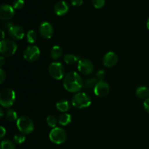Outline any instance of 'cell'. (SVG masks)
Segmentation results:
<instances>
[{
	"label": "cell",
	"instance_id": "obj_34",
	"mask_svg": "<svg viewBox=\"0 0 149 149\" xmlns=\"http://www.w3.org/2000/svg\"><path fill=\"white\" fill-rule=\"evenodd\" d=\"M4 63H5V59H4V57L1 55L0 57V65H1V67H2L4 65Z\"/></svg>",
	"mask_w": 149,
	"mask_h": 149
},
{
	"label": "cell",
	"instance_id": "obj_7",
	"mask_svg": "<svg viewBox=\"0 0 149 149\" xmlns=\"http://www.w3.org/2000/svg\"><path fill=\"white\" fill-rule=\"evenodd\" d=\"M49 74L54 79L61 80L65 75V68L63 65L59 62H53L49 65Z\"/></svg>",
	"mask_w": 149,
	"mask_h": 149
},
{
	"label": "cell",
	"instance_id": "obj_9",
	"mask_svg": "<svg viewBox=\"0 0 149 149\" xmlns=\"http://www.w3.org/2000/svg\"><path fill=\"white\" fill-rule=\"evenodd\" d=\"M77 68L81 74L89 75L93 73L94 70V65L90 60L80 59L78 62Z\"/></svg>",
	"mask_w": 149,
	"mask_h": 149
},
{
	"label": "cell",
	"instance_id": "obj_22",
	"mask_svg": "<svg viewBox=\"0 0 149 149\" xmlns=\"http://www.w3.org/2000/svg\"><path fill=\"white\" fill-rule=\"evenodd\" d=\"M0 149H15V143L10 139H4L1 142Z\"/></svg>",
	"mask_w": 149,
	"mask_h": 149
},
{
	"label": "cell",
	"instance_id": "obj_27",
	"mask_svg": "<svg viewBox=\"0 0 149 149\" xmlns=\"http://www.w3.org/2000/svg\"><path fill=\"white\" fill-rule=\"evenodd\" d=\"M24 0H14L13 3V7L15 10H21L24 7Z\"/></svg>",
	"mask_w": 149,
	"mask_h": 149
},
{
	"label": "cell",
	"instance_id": "obj_16",
	"mask_svg": "<svg viewBox=\"0 0 149 149\" xmlns=\"http://www.w3.org/2000/svg\"><path fill=\"white\" fill-rule=\"evenodd\" d=\"M136 95L139 98L147 99L149 97V89L146 86H141L136 90Z\"/></svg>",
	"mask_w": 149,
	"mask_h": 149
},
{
	"label": "cell",
	"instance_id": "obj_26",
	"mask_svg": "<svg viewBox=\"0 0 149 149\" xmlns=\"http://www.w3.org/2000/svg\"><path fill=\"white\" fill-rule=\"evenodd\" d=\"M25 141H26V137L23 133L16 134V135H15L14 138H13V142L15 144H17V145L22 144L23 143L25 142Z\"/></svg>",
	"mask_w": 149,
	"mask_h": 149
},
{
	"label": "cell",
	"instance_id": "obj_18",
	"mask_svg": "<svg viewBox=\"0 0 149 149\" xmlns=\"http://www.w3.org/2000/svg\"><path fill=\"white\" fill-rule=\"evenodd\" d=\"M63 55V49L58 45H55L51 49L50 51V56L52 59L58 60L61 58Z\"/></svg>",
	"mask_w": 149,
	"mask_h": 149
},
{
	"label": "cell",
	"instance_id": "obj_35",
	"mask_svg": "<svg viewBox=\"0 0 149 149\" xmlns=\"http://www.w3.org/2000/svg\"><path fill=\"white\" fill-rule=\"evenodd\" d=\"M0 116H1V118H3V116H4V111H3L2 109H0Z\"/></svg>",
	"mask_w": 149,
	"mask_h": 149
},
{
	"label": "cell",
	"instance_id": "obj_8",
	"mask_svg": "<svg viewBox=\"0 0 149 149\" xmlns=\"http://www.w3.org/2000/svg\"><path fill=\"white\" fill-rule=\"evenodd\" d=\"M40 56V50L37 46H29L23 52V58L28 62H34Z\"/></svg>",
	"mask_w": 149,
	"mask_h": 149
},
{
	"label": "cell",
	"instance_id": "obj_24",
	"mask_svg": "<svg viewBox=\"0 0 149 149\" xmlns=\"http://www.w3.org/2000/svg\"><path fill=\"white\" fill-rule=\"evenodd\" d=\"M46 122L48 126L52 127V129L56 127L58 123V121L57 119V118L55 116H53V115H49V116H48L46 119Z\"/></svg>",
	"mask_w": 149,
	"mask_h": 149
},
{
	"label": "cell",
	"instance_id": "obj_13",
	"mask_svg": "<svg viewBox=\"0 0 149 149\" xmlns=\"http://www.w3.org/2000/svg\"><path fill=\"white\" fill-rule=\"evenodd\" d=\"M15 10L13 7L7 4H1L0 7V18L4 20H8L14 16Z\"/></svg>",
	"mask_w": 149,
	"mask_h": 149
},
{
	"label": "cell",
	"instance_id": "obj_2",
	"mask_svg": "<svg viewBox=\"0 0 149 149\" xmlns=\"http://www.w3.org/2000/svg\"><path fill=\"white\" fill-rule=\"evenodd\" d=\"M91 98L84 93H78L73 97L71 103L73 106L78 109H85L91 104Z\"/></svg>",
	"mask_w": 149,
	"mask_h": 149
},
{
	"label": "cell",
	"instance_id": "obj_25",
	"mask_svg": "<svg viewBox=\"0 0 149 149\" xmlns=\"http://www.w3.org/2000/svg\"><path fill=\"white\" fill-rule=\"evenodd\" d=\"M26 36H27L28 42L30 44L34 43L36 41V39H37V33H36V32L33 30L29 31L27 32Z\"/></svg>",
	"mask_w": 149,
	"mask_h": 149
},
{
	"label": "cell",
	"instance_id": "obj_21",
	"mask_svg": "<svg viewBox=\"0 0 149 149\" xmlns=\"http://www.w3.org/2000/svg\"><path fill=\"white\" fill-rule=\"evenodd\" d=\"M98 81H99L97 80V79L96 78V77L89 78L84 82V86L85 87L86 89H87V90H90V89L93 88L94 89Z\"/></svg>",
	"mask_w": 149,
	"mask_h": 149
},
{
	"label": "cell",
	"instance_id": "obj_36",
	"mask_svg": "<svg viewBox=\"0 0 149 149\" xmlns=\"http://www.w3.org/2000/svg\"><path fill=\"white\" fill-rule=\"evenodd\" d=\"M146 27L147 29L149 30V18H148V20H147V22H146Z\"/></svg>",
	"mask_w": 149,
	"mask_h": 149
},
{
	"label": "cell",
	"instance_id": "obj_1",
	"mask_svg": "<svg viewBox=\"0 0 149 149\" xmlns=\"http://www.w3.org/2000/svg\"><path fill=\"white\" fill-rule=\"evenodd\" d=\"M84 86L81 77L78 73L71 71L67 74L63 79V87L70 93H78Z\"/></svg>",
	"mask_w": 149,
	"mask_h": 149
},
{
	"label": "cell",
	"instance_id": "obj_11",
	"mask_svg": "<svg viewBox=\"0 0 149 149\" xmlns=\"http://www.w3.org/2000/svg\"><path fill=\"white\" fill-rule=\"evenodd\" d=\"M109 91H110V86L105 81H99L94 88L95 95L100 97L107 95Z\"/></svg>",
	"mask_w": 149,
	"mask_h": 149
},
{
	"label": "cell",
	"instance_id": "obj_23",
	"mask_svg": "<svg viewBox=\"0 0 149 149\" xmlns=\"http://www.w3.org/2000/svg\"><path fill=\"white\" fill-rule=\"evenodd\" d=\"M6 118L9 122H15L18 119L17 113L13 109H8L6 112Z\"/></svg>",
	"mask_w": 149,
	"mask_h": 149
},
{
	"label": "cell",
	"instance_id": "obj_6",
	"mask_svg": "<svg viewBox=\"0 0 149 149\" xmlns=\"http://www.w3.org/2000/svg\"><path fill=\"white\" fill-rule=\"evenodd\" d=\"M67 135L65 131L61 127H56L52 129L49 132V138L51 142L57 145H61L66 141Z\"/></svg>",
	"mask_w": 149,
	"mask_h": 149
},
{
	"label": "cell",
	"instance_id": "obj_32",
	"mask_svg": "<svg viewBox=\"0 0 149 149\" xmlns=\"http://www.w3.org/2000/svg\"><path fill=\"white\" fill-rule=\"evenodd\" d=\"M143 106L145 110L148 113H149V97L147 99H146L143 102Z\"/></svg>",
	"mask_w": 149,
	"mask_h": 149
},
{
	"label": "cell",
	"instance_id": "obj_31",
	"mask_svg": "<svg viewBox=\"0 0 149 149\" xmlns=\"http://www.w3.org/2000/svg\"><path fill=\"white\" fill-rule=\"evenodd\" d=\"M71 2L73 6H80L82 4L83 0H71Z\"/></svg>",
	"mask_w": 149,
	"mask_h": 149
},
{
	"label": "cell",
	"instance_id": "obj_14",
	"mask_svg": "<svg viewBox=\"0 0 149 149\" xmlns=\"http://www.w3.org/2000/svg\"><path fill=\"white\" fill-rule=\"evenodd\" d=\"M103 65L108 68L113 67L118 63V55L113 51L108 52L103 56Z\"/></svg>",
	"mask_w": 149,
	"mask_h": 149
},
{
	"label": "cell",
	"instance_id": "obj_33",
	"mask_svg": "<svg viewBox=\"0 0 149 149\" xmlns=\"http://www.w3.org/2000/svg\"><path fill=\"white\" fill-rule=\"evenodd\" d=\"M0 130H1V132H0V138H3L4 135H6V130L4 129V127L1 126L0 127Z\"/></svg>",
	"mask_w": 149,
	"mask_h": 149
},
{
	"label": "cell",
	"instance_id": "obj_10",
	"mask_svg": "<svg viewBox=\"0 0 149 149\" xmlns=\"http://www.w3.org/2000/svg\"><path fill=\"white\" fill-rule=\"evenodd\" d=\"M39 31L41 36L45 39H51L54 33L53 26L47 21L42 22L39 26Z\"/></svg>",
	"mask_w": 149,
	"mask_h": 149
},
{
	"label": "cell",
	"instance_id": "obj_15",
	"mask_svg": "<svg viewBox=\"0 0 149 149\" xmlns=\"http://www.w3.org/2000/svg\"><path fill=\"white\" fill-rule=\"evenodd\" d=\"M69 10L68 4L65 1H60L55 4L54 12L58 16H63L66 14Z\"/></svg>",
	"mask_w": 149,
	"mask_h": 149
},
{
	"label": "cell",
	"instance_id": "obj_29",
	"mask_svg": "<svg viewBox=\"0 0 149 149\" xmlns=\"http://www.w3.org/2000/svg\"><path fill=\"white\" fill-rule=\"evenodd\" d=\"M105 77H106V73L103 70H99L96 74V78L98 81H104Z\"/></svg>",
	"mask_w": 149,
	"mask_h": 149
},
{
	"label": "cell",
	"instance_id": "obj_37",
	"mask_svg": "<svg viewBox=\"0 0 149 149\" xmlns=\"http://www.w3.org/2000/svg\"><path fill=\"white\" fill-rule=\"evenodd\" d=\"M1 34H2V40H4V31L1 30Z\"/></svg>",
	"mask_w": 149,
	"mask_h": 149
},
{
	"label": "cell",
	"instance_id": "obj_4",
	"mask_svg": "<svg viewBox=\"0 0 149 149\" xmlns=\"http://www.w3.org/2000/svg\"><path fill=\"white\" fill-rule=\"evenodd\" d=\"M16 125L18 130L23 134H30L34 130V125L32 120L26 116L19 117L16 121Z\"/></svg>",
	"mask_w": 149,
	"mask_h": 149
},
{
	"label": "cell",
	"instance_id": "obj_17",
	"mask_svg": "<svg viewBox=\"0 0 149 149\" xmlns=\"http://www.w3.org/2000/svg\"><path fill=\"white\" fill-rule=\"evenodd\" d=\"M70 103L68 101V100H62L58 101V103H56V109H58L59 111L63 112V113H65V112L68 111L70 109Z\"/></svg>",
	"mask_w": 149,
	"mask_h": 149
},
{
	"label": "cell",
	"instance_id": "obj_3",
	"mask_svg": "<svg viewBox=\"0 0 149 149\" xmlns=\"http://www.w3.org/2000/svg\"><path fill=\"white\" fill-rule=\"evenodd\" d=\"M15 100V93L10 88H5L0 93V104L4 108H10Z\"/></svg>",
	"mask_w": 149,
	"mask_h": 149
},
{
	"label": "cell",
	"instance_id": "obj_20",
	"mask_svg": "<svg viewBox=\"0 0 149 149\" xmlns=\"http://www.w3.org/2000/svg\"><path fill=\"white\" fill-rule=\"evenodd\" d=\"M63 60L65 63H67L68 65H74L76 63L79 62L80 59L78 56L73 55V54H66L64 56Z\"/></svg>",
	"mask_w": 149,
	"mask_h": 149
},
{
	"label": "cell",
	"instance_id": "obj_19",
	"mask_svg": "<svg viewBox=\"0 0 149 149\" xmlns=\"http://www.w3.org/2000/svg\"><path fill=\"white\" fill-rule=\"evenodd\" d=\"M71 122V116L69 113H63L58 118V123L61 126H66Z\"/></svg>",
	"mask_w": 149,
	"mask_h": 149
},
{
	"label": "cell",
	"instance_id": "obj_30",
	"mask_svg": "<svg viewBox=\"0 0 149 149\" xmlns=\"http://www.w3.org/2000/svg\"><path fill=\"white\" fill-rule=\"evenodd\" d=\"M6 79V72L3 68H0V84H2Z\"/></svg>",
	"mask_w": 149,
	"mask_h": 149
},
{
	"label": "cell",
	"instance_id": "obj_5",
	"mask_svg": "<svg viewBox=\"0 0 149 149\" xmlns=\"http://www.w3.org/2000/svg\"><path fill=\"white\" fill-rule=\"evenodd\" d=\"M17 49V44L10 39H4L0 43V52L4 57L13 56Z\"/></svg>",
	"mask_w": 149,
	"mask_h": 149
},
{
	"label": "cell",
	"instance_id": "obj_12",
	"mask_svg": "<svg viewBox=\"0 0 149 149\" xmlns=\"http://www.w3.org/2000/svg\"><path fill=\"white\" fill-rule=\"evenodd\" d=\"M8 33L9 36L14 40H21L25 35L23 28L17 25H13L8 29Z\"/></svg>",
	"mask_w": 149,
	"mask_h": 149
},
{
	"label": "cell",
	"instance_id": "obj_28",
	"mask_svg": "<svg viewBox=\"0 0 149 149\" xmlns=\"http://www.w3.org/2000/svg\"><path fill=\"white\" fill-rule=\"evenodd\" d=\"M106 0H93V4L96 9H100L105 5Z\"/></svg>",
	"mask_w": 149,
	"mask_h": 149
}]
</instances>
